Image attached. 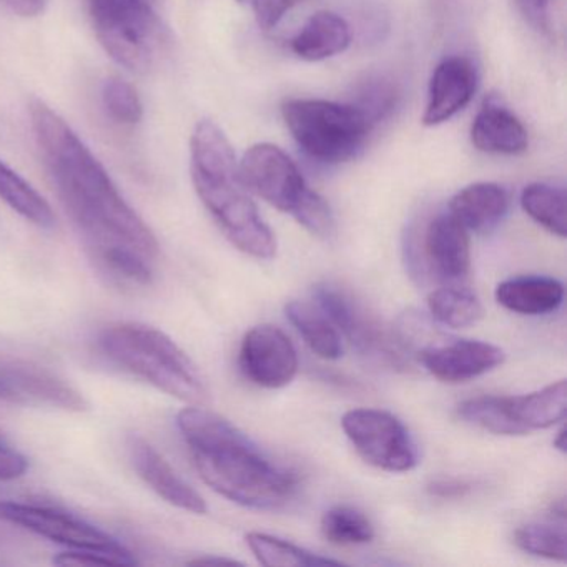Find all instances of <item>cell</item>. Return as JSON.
<instances>
[{"label":"cell","mask_w":567,"mask_h":567,"mask_svg":"<svg viewBox=\"0 0 567 567\" xmlns=\"http://www.w3.org/2000/svg\"><path fill=\"white\" fill-rule=\"evenodd\" d=\"M520 207L537 225L566 238V192L564 188L547 184H530L520 194Z\"/></svg>","instance_id":"cell-25"},{"label":"cell","mask_w":567,"mask_h":567,"mask_svg":"<svg viewBox=\"0 0 567 567\" xmlns=\"http://www.w3.org/2000/svg\"><path fill=\"white\" fill-rule=\"evenodd\" d=\"M514 543L524 553L553 560H566V530L553 524H526L517 527Z\"/></svg>","instance_id":"cell-30"},{"label":"cell","mask_w":567,"mask_h":567,"mask_svg":"<svg viewBox=\"0 0 567 567\" xmlns=\"http://www.w3.org/2000/svg\"><path fill=\"white\" fill-rule=\"evenodd\" d=\"M281 115L298 147L324 165L357 157L373 125L363 109L320 99H291Z\"/></svg>","instance_id":"cell-5"},{"label":"cell","mask_w":567,"mask_h":567,"mask_svg":"<svg viewBox=\"0 0 567 567\" xmlns=\"http://www.w3.org/2000/svg\"><path fill=\"white\" fill-rule=\"evenodd\" d=\"M97 350L115 367L190 404L207 401L204 377L192 358L157 328L117 323L97 334Z\"/></svg>","instance_id":"cell-4"},{"label":"cell","mask_w":567,"mask_h":567,"mask_svg":"<svg viewBox=\"0 0 567 567\" xmlns=\"http://www.w3.org/2000/svg\"><path fill=\"white\" fill-rule=\"evenodd\" d=\"M241 181L250 194L284 214L297 215L311 195V188L297 164L274 144H257L248 148L238 164Z\"/></svg>","instance_id":"cell-9"},{"label":"cell","mask_w":567,"mask_h":567,"mask_svg":"<svg viewBox=\"0 0 567 567\" xmlns=\"http://www.w3.org/2000/svg\"><path fill=\"white\" fill-rule=\"evenodd\" d=\"M496 300L513 313L540 317L559 310L564 301V285L553 277L524 275L497 285Z\"/></svg>","instance_id":"cell-18"},{"label":"cell","mask_w":567,"mask_h":567,"mask_svg":"<svg viewBox=\"0 0 567 567\" xmlns=\"http://www.w3.org/2000/svg\"><path fill=\"white\" fill-rule=\"evenodd\" d=\"M554 447H557L560 453H566V431H564V427L557 433V437L554 440Z\"/></svg>","instance_id":"cell-38"},{"label":"cell","mask_w":567,"mask_h":567,"mask_svg":"<svg viewBox=\"0 0 567 567\" xmlns=\"http://www.w3.org/2000/svg\"><path fill=\"white\" fill-rule=\"evenodd\" d=\"M238 364L247 380L267 390L288 386L298 373L297 348L274 324H258L241 341Z\"/></svg>","instance_id":"cell-12"},{"label":"cell","mask_w":567,"mask_h":567,"mask_svg":"<svg viewBox=\"0 0 567 567\" xmlns=\"http://www.w3.org/2000/svg\"><path fill=\"white\" fill-rule=\"evenodd\" d=\"M190 564H217V566H224V564H230V566H235V564H240L235 559H227V557H202V559L192 560Z\"/></svg>","instance_id":"cell-37"},{"label":"cell","mask_w":567,"mask_h":567,"mask_svg":"<svg viewBox=\"0 0 567 567\" xmlns=\"http://www.w3.org/2000/svg\"><path fill=\"white\" fill-rule=\"evenodd\" d=\"M54 564H59V566H132L128 560L114 556V554L91 549L65 550L54 557Z\"/></svg>","instance_id":"cell-32"},{"label":"cell","mask_w":567,"mask_h":567,"mask_svg":"<svg viewBox=\"0 0 567 567\" xmlns=\"http://www.w3.org/2000/svg\"><path fill=\"white\" fill-rule=\"evenodd\" d=\"M128 454L138 476L162 499L188 513H207V503L204 497L144 437H128Z\"/></svg>","instance_id":"cell-15"},{"label":"cell","mask_w":567,"mask_h":567,"mask_svg":"<svg viewBox=\"0 0 567 567\" xmlns=\"http://www.w3.org/2000/svg\"><path fill=\"white\" fill-rule=\"evenodd\" d=\"M313 297L320 310L363 357L391 367H404L400 344L388 337L383 327L350 293L334 285L320 284L315 287Z\"/></svg>","instance_id":"cell-10"},{"label":"cell","mask_w":567,"mask_h":567,"mask_svg":"<svg viewBox=\"0 0 567 567\" xmlns=\"http://www.w3.org/2000/svg\"><path fill=\"white\" fill-rule=\"evenodd\" d=\"M31 124L59 198L95 270L122 288H144L157 270L161 245L71 125L42 101Z\"/></svg>","instance_id":"cell-1"},{"label":"cell","mask_w":567,"mask_h":567,"mask_svg":"<svg viewBox=\"0 0 567 567\" xmlns=\"http://www.w3.org/2000/svg\"><path fill=\"white\" fill-rule=\"evenodd\" d=\"M0 200H4L12 210L35 227L51 230L55 225V215L49 202L9 165L0 161Z\"/></svg>","instance_id":"cell-23"},{"label":"cell","mask_w":567,"mask_h":567,"mask_svg":"<svg viewBox=\"0 0 567 567\" xmlns=\"http://www.w3.org/2000/svg\"><path fill=\"white\" fill-rule=\"evenodd\" d=\"M238 2H240V4H247V2H250V0H238Z\"/></svg>","instance_id":"cell-39"},{"label":"cell","mask_w":567,"mask_h":567,"mask_svg":"<svg viewBox=\"0 0 567 567\" xmlns=\"http://www.w3.org/2000/svg\"><path fill=\"white\" fill-rule=\"evenodd\" d=\"M509 208V195L501 185L480 182L457 192L450 202V214L467 231L493 230Z\"/></svg>","instance_id":"cell-19"},{"label":"cell","mask_w":567,"mask_h":567,"mask_svg":"<svg viewBox=\"0 0 567 567\" xmlns=\"http://www.w3.org/2000/svg\"><path fill=\"white\" fill-rule=\"evenodd\" d=\"M471 142L484 154L519 155L527 151L529 137L516 115L487 101L474 117Z\"/></svg>","instance_id":"cell-17"},{"label":"cell","mask_w":567,"mask_h":567,"mask_svg":"<svg viewBox=\"0 0 567 567\" xmlns=\"http://www.w3.org/2000/svg\"><path fill=\"white\" fill-rule=\"evenodd\" d=\"M305 0H250L255 18L264 31H271L280 24L281 19L295 8L303 4Z\"/></svg>","instance_id":"cell-31"},{"label":"cell","mask_w":567,"mask_h":567,"mask_svg":"<svg viewBox=\"0 0 567 567\" xmlns=\"http://www.w3.org/2000/svg\"><path fill=\"white\" fill-rule=\"evenodd\" d=\"M29 461L8 437L0 433V481H14L24 476Z\"/></svg>","instance_id":"cell-34"},{"label":"cell","mask_w":567,"mask_h":567,"mask_svg":"<svg viewBox=\"0 0 567 567\" xmlns=\"http://www.w3.org/2000/svg\"><path fill=\"white\" fill-rule=\"evenodd\" d=\"M506 403L511 417L524 433L547 430L566 417V380L547 384L543 390L533 391V393L506 396Z\"/></svg>","instance_id":"cell-21"},{"label":"cell","mask_w":567,"mask_h":567,"mask_svg":"<svg viewBox=\"0 0 567 567\" xmlns=\"http://www.w3.org/2000/svg\"><path fill=\"white\" fill-rule=\"evenodd\" d=\"M0 520L31 530L38 536L51 539L74 550H102L128 560L132 566L138 564L134 554L118 543L114 536L92 526L81 517L72 516L55 507L34 503L0 501Z\"/></svg>","instance_id":"cell-8"},{"label":"cell","mask_w":567,"mask_h":567,"mask_svg":"<svg viewBox=\"0 0 567 567\" xmlns=\"http://www.w3.org/2000/svg\"><path fill=\"white\" fill-rule=\"evenodd\" d=\"M476 89L477 71L471 59L463 55L444 59L431 78L423 124L434 127L450 121L470 104Z\"/></svg>","instance_id":"cell-14"},{"label":"cell","mask_w":567,"mask_h":567,"mask_svg":"<svg viewBox=\"0 0 567 567\" xmlns=\"http://www.w3.org/2000/svg\"><path fill=\"white\" fill-rule=\"evenodd\" d=\"M102 107L115 124L134 127L144 118V104L134 85L121 78L104 82L101 92Z\"/></svg>","instance_id":"cell-29"},{"label":"cell","mask_w":567,"mask_h":567,"mask_svg":"<svg viewBox=\"0 0 567 567\" xmlns=\"http://www.w3.org/2000/svg\"><path fill=\"white\" fill-rule=\"evenodd\" d=\"M506 354L496 344L480 340H456L431 344L420 351L424 370L443 383H464L501 367Z\"/></svg>","instance_id":"cell-13"},{"label":"cell","mask_w":567,"mask_h":567,"mask_svg":"<svg viewBox=\"0 0 567 567\" xmlns=\"http://www.w3.org/2000/svg\"><path fill=\"white\" fill-rule=\"evenodd\" d=\"M0 403L84 411L87 401L68 381L38 364L0 360Z\"/></svg>","instance_id":"cell-11"},{"label":"cell","mask_w":567,"mask_h":567,"mask_svg":"<svg viewBox=\"0 0 567 567\" xmlns=\"http://www.w3.org/2000/svg\"><path fill=\"white\" fill-rule=\"evenodd\" d=\"M190 174L198 198L230 244L257 260H271L277 238L241 181L230 141L212 121L198 122L192 134Z\"/></svg>","instance_id":"cell-3"},{"label":"cell","mask_w":567,"mask_h":567,"mask_svg":"<svg viewBox=\"0 0 567 567\" xmlns=\"http://www.w3.org/2000/svg\"><path fill=\"white\" fill-rule=\"evenodd\" d=\"M424 255L431 270L446 281H460L471 268V244L466 228L451 214H441L427 225Z\"/></svg>","instance_id":"cell-16"},{"label":"cell","mask_w":567,"mask_h":567,"mask_svg":"<svg viewBox=\"0 0 567 567\" xmlns=\"http://www.w3.org/2000/svg\"><path fill=\"white\" fill-rule=\"evenodd\" d=\"M9 11L21 18H38L48 8L49 0H0Z\"/></svg>","instance_id":"cell-36"},{"label":"cell","mask_w":567,"mask_h":567,"mask_svg":"<svg viewBox=\"0 0 567 567\" xmlns=\"http://www.w3.org/2000/svg\"><path fill=\"white\" fill-rule=\"evenodd\" d=\"M285 313L317 357L323 360L341 358L343 343H341L340 331L323 311L315 310L305 301H290L285 307Z\"/></svg>","instance_id":"cell-22"},{"label":"cell","mask_w":567,"mask_h":567,"mask_svg":"<svg viewBox=\"0 0 567 567\" xmlns=\"http://www.w3.org/2000/svg\"><path fill=\"white\" fill-rule=\"evenodd\" d=\"M341 427L361 460L388 473H406L417 464L416 444L400 417L377 408H357L341 417Z\"/></svg>","instance_id":"cell-7"},{"label":"cell","mask_w":567,"mask_h":567,"mask_svg":"<svg viewBox=\"0 0 567 567\" xmlns=\"http://www.w3.org/2000/svg\"><path fill=\"white\" fill-rule=\"evenodd\" d=\"M473 489V484L461 480H436L427 486L433 496L443 497V499H454V497H463L464 494Z\"/></svg>","instance_id":"cell-35"},{"label":"cell","mask_w":567,"mask_h":567,"mask_svg":"<svg viewBox=\"0 0 567 567\" xmlns=\"http://www.w3.org/2000/svg\"><path fill=\"white\" fill-rule=\"evenodd\" d=\"M177 426L195 470L221 496L250 509L270 511L293 499L298 477L275 464L244 431L205 408H185Z\"/></svg>","instance_id":"cell-2"},{"label":"cell","mask_w":567,"mask_h":567,"mask_svg":"<svg viewBox=\"0 0 567 567\" xmlns=\"http://www.w3.org/2000/svg\"><path fill=\"white\" fill-rule=\"evenodd\" d=\"M89 12L99 42L118 65L138 74L154 68L165 44L155 0H89Z\"/></svg>","instance_id":"cell-6"},{"label":"cell","mask_w":567,"mask_h":567,"mask_svg":"<svg viewBox=\"0 0 567 567\" xmlns=\"http://www.w3.org/2000/svg\"><path fill=\"white\" fill-rule=\"evenodd\" d=\"M427 310L433 320L453 330L473 327L483 318L480 298L461 287H443L427 295Z\"/></svg>","instance_id":"cell-24"},{"label":"cell","mask_w":567,"mask_h":567,"mask_svg":"<svg viewBox=\"0 0 567 567\" xmlns=\"http://www.w3.org/2000/svg\"><path fill=\"white\" fill-rule=\"evenodd\" d=\"M247 544L261 566L267 567H308L338 566V560L318 556L297 544L265 533L247 534Z\"/></svg>","instance_id":"cell-26"},{"label":"cell","mask_w":567,"mask_h":567,"mask_svg":"<svg viewBox=\"0 0 567 567\" xmlns=\"http://www.w3.org/2000/svg\"><path fill=\"white\" fill-rule=\"evenodd\" d=\"M321 534L337 546H360L374 539V526L363 511L340 504L321 517Z\"/></svg>","instance_id":"cell-27"},{"label":"cell","mask_w":567,"mask_h":567,"mask_svg":"<svg viewBox=\"0 0 567 567\" xmlns=\"http://www.w3.org/2000/svg\"><path fill=\"white\" fill-rule=\"evenodd\" d=\"M514 4L527 25L544 38H550L553 24H550L549 0H514Z\"/></svg>","instance_id":"cell-33"},{"label":"cell","mask_w":567,"mask_h":567,"mask_svg":"<svg viewBox=\"0 0 567 567\" xmlns=\"http://www.w3.org/2000/svg\"><path fill=\"white\" fill-rule=\"evenodd\" d=\"M457 416L473 426L499 436H523V430L514 423L507 411L506 396H476L464 400L457 406Z\"/></svg>","instance_id":"cell-28"},{"label":"cell","mask_w":567,"mask_h":567,"mask_svg":"<svg viewBox=\"0 0 567 567\" xmlns=\"http://www.w3.org/2000/svg\"><path fill=\"white\" fill-rule=\"evenodd\" d=\"M351 42L348 22L334 12L311 16L291 41V51L301 61L320 62L347 51Z\"/></svg>","instance_id":"cell-20"}]
</instances>
